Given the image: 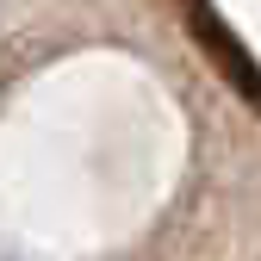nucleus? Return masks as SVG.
<instances>
[{"instance_id":"1","label":"nucleus","mask_w":261,"mask_h":261,"mask_svg":"<svg viewBox=\"0 0 261 261\" xmlns=\"http://www.w3.org/2000/svg\"><path fill=\"white\" fill-rule=\"evenodd\" d=\"M0 261H19V255H13V249H0Z\"/></svg>"}]
</instances>
